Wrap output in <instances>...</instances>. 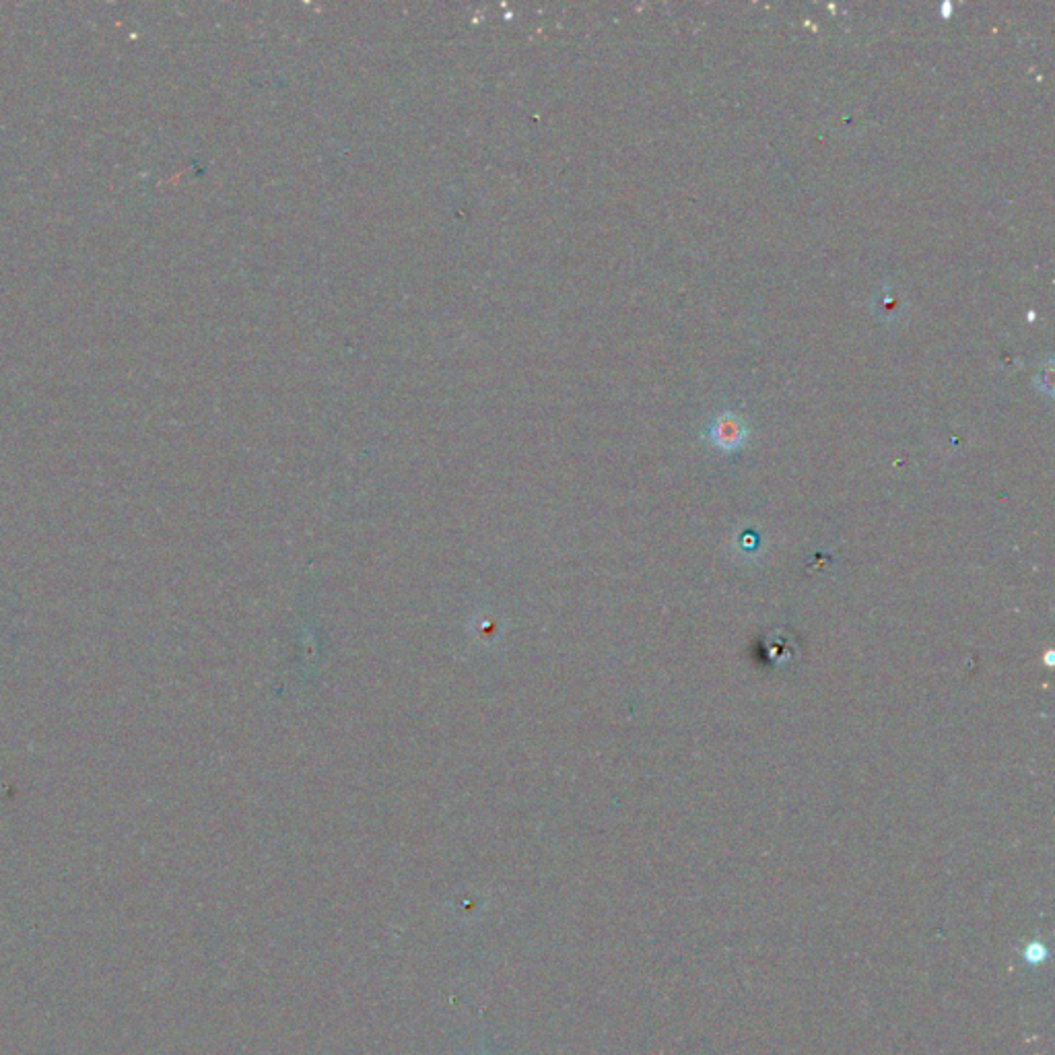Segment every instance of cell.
Here are the masks:
<instances>
[{
  "mask_svg": "<svg viewBox=\"0 0 1055 1055\" xmlns=\"http://www.w3.org/2000/svg\"><path fill=\"white\" fill-rule=\"evenodd\" d=\"M746 435H748V429L744 421L732 413L718 415L709 425L711 444L724 452L738 450L746 441Z\"/></svg>",
  "mask_w": 1055,
  "mask_h": 1055,
  "instance_id": "1",
  "label": "cell"
},
{
  "mask_svg": "<svg viewBox=\"0 0 1055 1055\" xmlns=\"http://www.w3.org/2000/svg\"><path fill=\"white\" fill-rule=\"evenodd\" d=\"M1047 959V950L1041 942H1031L1027 948H1025V961L1031 963V965H1039Z\"/></svg>",
  "mask_w": 1055,
  "mask_h": 1055,
  "instance_id": "2",
  "label": "cell"
},
{
  "mask_svg": "<svg viewBox=\"0 0 1055 1055\" xmlns=\"http://www.w3.org/2000/svg\"><path fill=\"white\" fill-rule=\"evenodd\" d=\"M1051 363H1045V371L1043 376H1037V386L1039 390H1043L1045 394H1051Z\"/></svg>",
  "mask_w": 1055,
  "mask_h": 1055,
  "instance_id": "3",
  "label": "cell"
}]
</instances>
